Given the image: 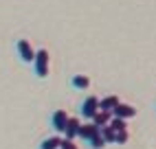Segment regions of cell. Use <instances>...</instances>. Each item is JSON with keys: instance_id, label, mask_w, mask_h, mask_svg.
<instances>
[{"instance_id": "cell-1", "label": "cell", "mask_w": 156, "mask_h": 149, "mask_svg": "<svg viewBox=\"0 0 156 149\" xmlns=\"http://www.w3.org/2000/svg\"><path fill=\"white\" fill-rule=\"evenodd\" d=\"M33 72L37 79H46L48 77V70H51V55L46 48H37L35 50V59H33Z\"/></svg>"}, {"instance_id": "cell-2", "label": "cell", "mask_w": 156, "mask_h": 149, "mask_svg": "<svg viewBox=\"0 0 156 149\" xmlns=\"http://www.w3.org/2000/svg\"><path fill=\"white\" fill-rule=\"evenodd\" d=\"M16 53L24 64H33V59H35V48L31 46V42L24 40V37L16 40Z\"/></svg>"}, {"instance_id": "cell-3", "label": "cell", "mask_w": 156, "mask_h": 149, "mask_svg": "<svg viewBox=\"0 0 156 149\" xmlns=\"http://www.w3.org/2000/svg\"><path fill=\"white\" fill-rule=\"evenodd\" d=\"M97 110H99V99L95 97V94H90V97H86L84 101H81L79 116H84V121H92V116L97 114Z\"/></svg>"}, {"instance_id": "cell-4", "label": "cell", "mask_w": 156, "mask_h": 149, "mask_svg": "<svg viewBox=\"0 0 156 149\" xmlns=\"http://www.w3.org/2000/svg\"><path fill=\"white\" fill-rule=\"evenodd\" d=\"M48 123H51V127H53L55 134H64L66 123H68V112L66 110H55L53 114L48 116Z\"/></svg>"}, {"instance_id": "cell-5", "label": "cell", "mask_w": 156, "mask_h": 149, "mask_svg": "<svg viewBox=\"0 0 156 149\" xmlns=\"http://www.w3.org/2000/svg\"><path fill=\"white\" fill-rule=\"evenodd\" d=\"M114 119H123V121H128V119H134L136 116V108L134 105H130V103H117V108H114L112 112H110Z\"/></svg>"}, {"instance_id": "cell-6", "label": "cell", "mask_w": 156, "mask_h": 149, "mask_svg": "<svg viewBox=\"0 0 156 149\" xmlns=\"http://www.w3.org/2000/svg\"><path fill=\"white\" fill-rule=\"evenodd\" d=\"M97 132H99V127H97L95 123H92V121H86V123H81V125H79L77 138H81V140H84V143H88V140H90V138L95 136Z\"/></svg>"}, {"instance_id": "cell-7", "label": "cell", "mask_w": 156, "mask_h": 149, "mask_svg": "<svg viewBox=\"0 0 156 149\" xmlns=\"http://www.w3.org/2000/svg\"><path fill=\"white\" fill-rule=\"evenodd\" d=\"M90 77L88 74H73L70 77V88L73 90H77V92H84V90H88L90 88Z\"/></svg>"}, {"instance_id": "cell-8", "label": "cell", "mask_w": 156, "mask_h": 149, "mask_svg": "<svg viewBox=\"0 0 156 149\" xmlns=\"http://www.w3.org/2000/svg\"><path fill=\"white\" fill-rule=\"evenodd\" d=\"M79 125H81V119H77V116H68V123H66V130H64V138L75 140L77 132H79Z\"/></svg>"}, {"instance_id": "cell-9", "label": "cell", "mask_w": 156, "mask_h": 149, "mask_svg": "<svg viewBox=\"0 0 156 149\" xmlns=\"http://www.w3.org/2000/svg\"><path fill=\"white\" fill-rule=\"evenodd\" d=\"M117 103H119V97H117V94H110V97H103V99H99V110L112 112L114 108H117Z\"/></svg>"}, {"instance_id": "cell-10", "label": "cell", "mask_w": 156, "mask_h": 149, "mask_svg": "<svg viewBox=\"0 0 156 149\" xmlns=\"http://www.w3.org/2000/svg\"><path fill=\"white\" fill-rule=\"evenodd\" d=\"M59 143H62V136L59 134L46 136V138H42V143H40V149H59Z\"/></svg>"}, {"instance_id": "cell-11", "label": "cell", "mask_w": 156, "mask_h": 149, "mask_svg": "<svg viewBox=\"0 0 156 149\" xmlns=\"http://www.w3.org/2000/svg\"><path fill=\"white\" fill-rule=\"evenodd\" d=\"M110 119H112L110 112H106V110H97V114L92 116V123H95L97 127H103V125L110 123Z\"/></svg>"}, {"instance_id": "cell-12", "label": "cell", "mask_w": 156, "mask_h": 149, "mask_svg": "<svg viewBox=\"0 0 156 149\" xmlns=\"http://www.w3.org/2000/svg\"><path fill=\"white\" fill-rule=\"evenodd\" d=\"M130 140L128 130H112V145H126Z\"/></svg>"}, {"instance_id": "cell-13", "label": "cell", "mask_w": 156, "mask_h": 149, "mask_svg": "<svg viewBox=\"0 0 156 149\" xmlns=\"http://www.w3.org/2000/svg\"><path fill=\"white\" fill-rule=\"evenodd\" d=\"M88 145H90V149H103L106 147V140H103V136H101V132H97L95 136L88 140Z\"/></svg>"}, {"instance_id": "cell-14", "label": "cell", "mask_w": 156, "mask_h": 149, "mask_svg": "<svg viewBox=\"0 0 156 149\" xmlns=\"http://www.w3.org/2000/svg\"><path fill=\"white\" fill-rule=\"evenodd\" d=\"M108 125L112 127V130H128V125H126V121H123V119H114V116L110 119V123H108Z\"/></svg>"}, {"instance_id": "cell-15", "label": "cell", "mask_w": 156, "mask_h": 149, "mask_svg": "<svg viewBox=\"0 0 156 149\" xmlns=\"http://www.w3.org/2000/svg\"><path fill=\"white\" fill-rule=\"evenodd\" d=\"M59 149H79V147L75 145V140H70V138H62Z\"/></svg>"}]
</instances>
